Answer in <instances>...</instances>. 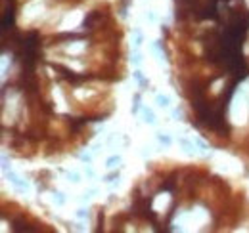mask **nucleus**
Returning <instances> with one entry per match:
<instances>
[{
	"label": "nucleus",
	"instance_id": "f257e3e1",
	"mask_svg": "<svg viewBox=\"0 0 249 233\" xmlns=\"http://www.w3.org/2000/svg\"><path fill=\"white\" fill-rule=\"evenodd\" d=\"M6 14H4V19H2V29L8 31L12 29V25H14V2L10 0V4L6 6V10H4Z\"/></svg>",
	"mask_w": 249,
	"mask_h": 233
}]
</instances>
